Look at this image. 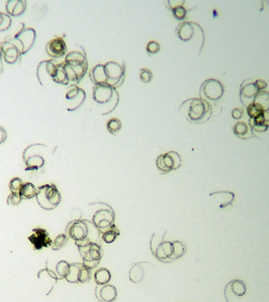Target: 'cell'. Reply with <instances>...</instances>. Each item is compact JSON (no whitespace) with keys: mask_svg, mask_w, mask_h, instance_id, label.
I'll list each match as a JSON object with an SVG mask.
<instances>
[{"mask_svg":"<svg viewBox=\"0 0 269 302\" xmlns=\"http://www.w3.org/2000/svg\"><path fill=\"white\" fill-rule=\"evenodd\" d=\"M90 79L95 85H109L117 88L125 79V67L115 62L98 64L90 72Z\"/></svg>","mask_w":269,"mask_h":302,"instance_id":"2","label":"cell"},{"mask_svg":"<svg viewBox=\"0 0 269 302\" xmlns=\"http://www.w3.org/2000/svg\"><path fill=\"white\" fill-rule=\"evenodd\" d=\"M161 50L160 43L156 41H151L147 43V52L150 55L158 54Z\"/></svg>","mask_w":269,"mask_h":302,"instance_id":"39","label":"cell"},{"mask_svg":"<svg viewBox=\"0 0 269 302\" xmlns=\"http://www.w3.org/2000/svg\"><path fill=\"white\" fill-rule=\"evenodd\" d=\"M24 184H25L24 181L21 178H19V177L13 178L10 181L9 185L10 191H11V193L19 195V192H20V190L22 189Z\"/></svg>","mask_w":269,"mask_h":302,"instance_id":"37","label":"cell"},{"mask_svg":"<svg viewBox=\"0 0 269 302\" xmlns=\"http://www.w3.org/2000/svg\"><path fill=\"white\" fill-rule=\"evenodd\" d=\"M65 234L75 241L77 247L92 243L100 244L101 234L92 220L78 219L70 221Z\"/></svg>","mask_w":269,"mask_h":302,"instance_id":"3","label":"cell"},{"mask_svg":"<svg viewBox=\"0 0 269 302\" xmlns=\"http://www.w3.org/2000/svg\"><path fill=\"white\" fill-rule=\"evenodd\" d=\"M69 241V237L65 234H60L54 238V241H53L52 246H51V248H52L53 251H60L61 249H62L63 247H65L67 243Z\"/></svg>","mask_w":269,"mask_h":302,"instance_id":"35","label":"cell"},{"mask_svg":"<svg viewBox=\"0 0 269 302\" xmlns=\"http://www.w3.org/2000/svg\"><path fill=\"white\" fill-rule=\"evenodd\" d=\"M37 188L32 183H25L22 189L20 190L19 195L22 200H29V199L36 198Z\"/></svg>","mask_w":269,"mask_h":302,"instance_id":"28","label":"cell"},{"mask_svg":"<svg viewBox=\"0 0 269 302\" xmlns=\"http://www.w3.org/2000/svg\"><path fill=\"white\" fill-rule=\"evenodd\" d=\"M101 234V239L107 244H111L114 243L117 239V237L120 235V232L118 227L116 224L108 227L107 228L99 231Z\"/></svg>","mask_w":269,"mask_h":302,"instance_id":"26","label":"cell"},{"mask_svg":"<svg viewBox=\"0 0 269 302\" xmlns=\"http://www.w3.org/2000/svg\"><path fill=\"white\" fill-rule=\"evenodd\" d=\"M243 109L241 108H235L232 110V116L235 120H239L243 116Z\"/></svg>","mask_w":269,"mask_h":302,"instance_id":"41","label":"cell"},{"mask_svg":"<svg viewBox=\"0 0 269 302\" xmlns=\"http://www.w3.org/2000/svg\"><path fill=\"white\" fill-rule=\"evenodd\" d=\"M176 34L181 41H191L197 36H205L204 31L198 24L195 22H184L179 24L176 29Z\"/></svg>","mask_w":269,"mask_h":302,"instance_id":"13","label":"cell"},{"mask_svg":"<svg viewBox=\"0 0 269 302\" xmlns=\"http://www.w3.org/2000/svg\"><path fill=\"white\" fill-rule=\"evenodd\" d=\"M12 25L11 16L5 13H0V32L9 30Z\"/></svg>","mask_w":269,"mask_h":302,"instance_id":"36","label":"cell"},{"mask_svg":"<svg viewBox=\"0 0 269 302\" xmlns=\"http://www.w3.org/2000/svg\"><path fill=\"white\" fill-rule=\"evenodd\" d=\"M265 112L263 106H260V104L253 102L247 106V113L250 119L258 117L260 115Z\"/></svg>","mask_w":269,"mask_h":302,"instance_id":"33","label":"cell"},{"mask_svg":"<svg viewBox=\"0 0 269 302\" xmlns=\"http://www.w3.org/2000/svg\"><path fill=\"white\" fill-rule=\"evenodd\" d=\"M22 199H21L20 195H16V194L11 193V195L8 196L7 203L9 206H18L22 203Z\"/></svg>","mask_w":269,"mask_h":302,"instance_id":"40","label":"cell"},{"mask_svg":"<svg viewBox=\"0 0 269 302\" xmlns=\"http://www.w3.org/2000/svg\"><path fill=\"white\" fill-rule=\"evenodd\" d=\"M78 251L83 260V264L91 270L96 268L100 263L103 256V249L101 244L92 243L78 246Z\"/></svg>","mask_w":269,"mask_h":302,"instance_id":"7","label":"cell"},{"mask_svg":"<svg viewBox=\"0 0 269 302\" xmlns=\"http://www.w3.org/2000/svg\"><path fill=\"white\" fill-rule=\"evenodd\" d=\"M65 98L67 100L73 102L72 106L68 109V111L73 112V111L78 109L85 102V98H86V92L81 88L75 87L67 92Z\"/></svg>","mask_w":269,"mask_h":302,"instance_id":"21","label":"cell"},{"mask_svg":"<svg viewBox=\"0 0 269 302\" xmlns=\"http://www.w3.org/2000/svg\"><path fill=\"white\" fill-rule=\"evenodd\" d=\"M94 278H95V283L97 285L108 284L111 280V273H110V271L108 270L107 268H99L95 272Z\"/></svg>","mask_w":269,"mask_h":302,"instance_id":"29","label":"cell"},{"mask_svg":"<svg viewBox=\"0 0 269 302\" xmlns=\"http://www.w3.org/2000/svg\"><path fill=\"white\" fill-rule=\"evenodd\" d=\"M166 231L162 236L158 235L155 233L153 234L151 241H150V248L151 254L155 256L158 261H162L163 263H170L182 258L187 251V247L180 240H165V236Z\"/></svg>","mask_w":269,"mask_h":302,"instance_id":"1","label":"cell"},{"mask_svg":"<svg viewBox=\"0 0 269 302\" xmlns=\"http://www.w3.org/2000/svg\"><path fill=\"white\" fill-rule=\"evenodd\" d=\"M224 94V86L216 79H208L205 81L200 88V98L207 101H218Z\"/></svg>","mask_w":269,"mask_h":302,"instance_id":"11","label":"cell"},{"mask_svg":"<svg viewBox=\"0 0 269 302\" xmlns=\"http://www.w3.org/2000/svg\"><path fill=\"white\" fill-rule=\"evenodd\" d=\"M19 49L22 55L29 52L36 39V32L32 28H23L13 38L8 39Z\"/></svg>","mask_w":269,"mask_h":302,"instance_id":"10","label":"cell"},{"mask_svg":"<svg viewBox=\"0 0 269 302\" xmlns=\"http://www.w3.org/2000/svg\"><path fill=\"white\" fill-rule=\"evenodd\" d=\"M3 57H4V56H3L2 47H1V44H0V63H2Z\"/></svg>","mask_w":269,"mask_h":302,"instance_id":"43","label":"cell"},{"mask_svg":"<svg viewBox=\"0 0 269 302\" xmlns=\"http://www.w3.org/2000/svg\"><path fill=\"white\" fill-rule=\"evenodd\" d=\"M36 199L42 209L50 211L59 206L61 195L55 185L47 184L37 188Z\"/></svg>","mask_w":269,"mask_h":302,"instance_id":"6","label":"cell"},{"mask_svg":"<svg viewBox=\"0 0 269 302\" xmlns=\"http://www.w3.org/2000/svg\"><path fill=\"white\" fill-rule=\"evenodd\" d=\"M92 222L99 231L114 224L115 213L111 206L106 204V207L100 208L92 216Z\"/></svg>","mask_w":269,"mask_h":302,"instance_id":"14","label":"cell"},{"mask_svg":"<svg viewBox=\"0 0 269 302\" xmlns=\"http://www.w3.org/2000/svg\"><path fill=\"white\" fill-rule=\"evenodd\" d=\"M244 81L241 86V99L242 102L244 100H251L252 103L254 101L255 98L257 96L262 89H264L267 84L264 81H257L255 82L249 81Z\"/></svg>","mask_w":269,"mask_h":302,"instance_id":"16","label":"cell"},{"mask_svg":"<svg viewBox=\"0 0 269 302\" xmlns=\"http://www.w3.org/2000/svg\"><path fill=\"white\" fill-rule=\"evenodd\" d=\"M3 72V66L2 63H0V74Z\"/></svg>","mask_w":269,"mask_h":302,"instance_id":"44","label":"cell"},{"mask_svg":"<svg viewBox=\"0 0 269 302\" xmlns=\"http://www.w3.org/2000/svg\"><path fill=\"white\" fill-rule=\"evenodd\" d=\"M70 270V264L66 261H61L56 265V273L58 279H65Z\"/></svg>","mask_w":269,"mask_h":302,"instance_id":"32","label":"cell"},{"mask_svg":"<svg viewBox=\"0 0 269 302\" xmlns=\"http://www.w3.org/2000/svg\"><path fill=\"white\" fill-rule=\"evenodd\" d=\"M64 63L70 84L81 82L88 70L86 56L80 51H71L65 56Z\"/></svg>","mask_w":269,"mask_h":302,"instance_id":"4","label":"cell"},{"mask_svg":"<svg viewBox=\"0 0 269 302\" xmlns=\"http://www.w3.org/2000/svg\"><path fill=\"white\" fill-rule=\"evenodd\" d=\"M28 239L33 244L36 251H41L43 248H49L53 244L48 231L42 227L33 229V234L29 236Z\"/></svg>","mask_w":269,"mask_h":302,"instance_id":"17","label":"cell"},{"mask_svg":"<svg viewBox=\"0 0 269 302\" xmlns=\"http://www.w3.org/2000/svg\"><path fill=\"white\" fill-rule=\"evenodd\" d=\"M52 81L56 84H62V85L70 84L64 62L56 65L55 71H54V76L52 77Z\"/></svg>","mask_w":269,"mask_h":302,"instance_id":"27","label":"cell"},{"mask_svg":"<svg viewBox=\"0 0 269 302\" xmlns=\"http://www.w3.org/2000/svg\"><path fill=\"white\" fill-rule=\"evenodd\" d=\"M26 6L24 0H9L6 4V11L10 16L20 17L26 11Z\"/></svg>","mask_w":269,"mask_h":302,"instance_id":"22","label":"cell"},{"mask_svg":"<svg viewBox=\"0 0 269 302\" xmlns=\"http://www.w3.org/2000/svg\"><path fill=\"white\" fill-rule=\"evenodd\" d=\"M44 148L47 147L43 144H33L24 150L23 161L26 166L25 171H36L44 166V157L40 154Z\"/></svg>","mask_w":269,"mask_h":302,"instance_id":"8","label":"cell"},{"mask_svg":"<svg viewBox=\"0 0 269 302\" xmlns=\"http://www.w3.org/2000/svg\"><path fill=\"white\" fill-rule=\"evenodd\" d=\"M268 110H269V107H268Z\"/></svg>","mask_w":269,"mask_h":302,"instance_id":"45","label":"cell"},{"mask_svg":"<svg viewBox=\"0 0 269 302\" xmlns=\"http://www.w3.org/2000/svg\"><path fill=\"white\" fill-rule=\"evenodd\" d=\"M107 130L110 134L116 135L122 129V123L119 120L118 118H111L106 125Z\"/></svg>","mask_w":269,"mask_h":302,"instance_id":"34","label":"cell"},{"mask_svg":"<svg viewBox=\"0 0 269 302\" xmlns=\"http://www.w3.org/2000/svg\"><path fill=\"white\" fill-rule=\"evenodd\" d=\"M181 164L180 155L174 150L161 154L156 159L157 168L163 174L169 173L172 171L178 169L181 166Z\"/></svg>","mask_w":269,"mask_h":302,"instance_id":"12","label":"cell"},{"mask_svg":"<svg viewBox=\"0 0 269 302\" xmlns=\"http://www.w3.org/2000/svg\"><path fill=\"white\" fill-rule=\"evenodd\" d=\"M67 47L65 40L61 37L54 38L51 39L46 45V51L47 54L53 58H61L66 56Z\"/></svg>","mask_w":269,"mask_h":302,"instance_id":"18","label":"cell"},{"mask_svg":"<svg viewBox=\"0 0 269 302\" xmlns=\"http://www.w3.org/2000/svg\"><path fill=\"white\" fill-rule=\"evenodd\" d=\"M95 296L99 302H114L117 297V290L113 285H97Z\"/></svg>","mask_w":269,"mask_h":302,"instance_id":"20","label":"cell"},{"mask_svg":"<svg viewBox=\"0 0 269 302\" xmlns=\"http://www.w3.org/2000/svg\"><path fill=\"white\" fill-rule=\"evenodd\" d=\"M6 139H7V133H6V131L4 130V128L0 126V144H2V143L5 141Z\"/></svg>","mask_w":269,"mask_h":302,"instance_id":"42","label":"cell"},{"mask_svg":"<svg viewBox=\"0 0 269 302\" xmlns=\"http://www.w3.org/2000/svg\"><path fill=\"white\" fill-rule=\"evenodd\" d=\"M183 104L188 107L187 119L192 123H204L212 116V106L208 101L203 98H190L188 100L184 101Z\"/></svg>","mask_w":269,"mask_h":302,"instance_id":"5","label":"cell"},{"mask_svg":"<svg viewBox=\"0 0 269 302\" xmlns=\"http://www.w3.org/2000/svg\"><path fill=\"white\" fill-rule=\"evenodd\" d=\"M2 47L3 56L4 61L9 65L16 64L21 62L22 53L14 43L10 42L8 39L0 43Z\"/></svg>","mask_w":269,"mask_h":302,"instance_id":"19","label":"cell"},{"mask_svg":"<svg viewBox=\"0 0 269 302\" xmlns=\"http://www.w3.org/2000/svg\"><path fill=\"white\" fill-rule=\"evenodd\" d=\"M234 133L238 137L241 138L242 140H247L250 136H249V127L244 122H239L237 123L233 128Z\"/></svg>","mask_w":269,"mask_h":302,"instance_id":"30","label":"cell"},{"mask_svg":"<svg viewBox=\"0 0 269 302\" xmlns=\"http://www.w3.org/2000/svg\"><path fill=\"white\" fill-rule=\"evenodd\" d=\"M92 270L83 263L70 264V270L65 278L70 283H86L91 280Z\"/></svg>","mask_w":269,"mask_h":302,"instance_id":"15","label":"cell"},{"mask_svg":"<svg viewBox=\"0 0 269 302\" xmlns=\"http://www.w3.org/2000/svg\"><path fill=\"white\" fill-rule=\"evenodd\" d=\"M147 264V262L146 261H143V262H139V263L132 265L130 269L129 274H128V277L131 282L138 284L144 279V275H145V266Z\"/></svg>","mask_w":269,"mask_h":302,"instance_id":"23","label":"cell"},{"mask_svg":"<svg viewBox=\"0 0 269 302\" xmlns=\"http://www.w3.org/2000/svg\"><path fill=\"white\" fill-rule=\"evenodd\" d=\"M228 285L232 287V293L238 297H242L246 294V286L244 282L241 280H234Z\"/></svg>","mask_w":269,"mask_h":302,"instance_id":"31","label":"cell"},{"mask_svg":"<svg viewBox=\"0 0 269 302\" xmlns=\"http://www.w3.org/2000/svg\"><path fill=\"white\" fill-rule=\"evenodd\" d=\"M140 80L145 84L151 82L153 80L152 72L147 69H141L140 70Z\"/></svg>","mask_w":269,"mask_h":302,"instance_id":"38","label":"cell"},{"mask_svg":"<svg viewBox=\"0 0 269 302\" xmlns=\"http://www.w3.org/2000/svg\"><path fill=\"white\" fill-rule=\"evenodd\" d=\"M93 99L100 105L110 104L115 109L119 103V94L116 88L109 85H95Z\"/></svg>","mask_w":269,"mask_h":302,"instance_id":"9","label":"cell"},{"mask_svg":"<svg viewBox=\"0 0 269 302\" xmlns=\"http://www.w3.org/2000/svg\"><path fill=\"white\" fill-rule=\"evenodd\" d=\"M266 113H267V111H265L258 117L249 120V126H250L251 130H254L259 133H264L269 128V118L267 117Z\"/></svg>","mask_w":269,"mask_h":302,"instance_id":"24","label":"cell"},{"mask_svg":"<svg viewBox=\"0 0 269 302\" xmlns=\"http://www.w3.org/2000/svg\"><path fill=\"white\" fill-rule=\"evenodd\" d=\"M184 4L185 1H168L172 15L178 21H183L187 17V11L183 5Z\"/></svg>","mask_w":269,"mask_h":302,"instance_id":"25","label":"cell"}]
</instances>
